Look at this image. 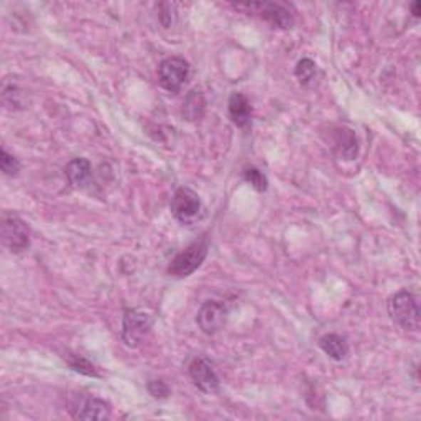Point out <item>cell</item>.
<instances>
[{"mask_svg":"<svg viewBox=\"0 0 421 421\" xmlns=\"http://www.w3.org/2000/svg\"><path fill=\"white\" fill-rule=\"evenodd\" d=\"M160 22L165 26V28H170L175 24V20H177V7H175V4H168L165 2L160 5Z\"/></svg>","mask_w":421,"mask_h":421,"instance_id":"cell-21","label":"cell"},{"mask_svg":"<svg viewBox=\"0 0 421 421\" xmlns=\"http://www.w3.org/2000/svg\"><path fill=\"white\" fill-rule=\"evenodd\" d=\"M388 314L392 321L407 331H417L420 328V306L413 293L402 290L388 300Z\"/></svg>","mask_w":421,"mask_h":421,"instance_id":"cell-1","label":"cell"},{"mask_svg":"<svg viewBox=\"0 0 421 421\" xmlns=\"http://www.w3.org/2000/svg\"><path fill=\"white\" fill-rule=\"evenodd\" d=\"M189 76V65L183 58L172 56L160 63L158 79L163 89L168 93H178Z\"/></svg>","mask_w":421,"mask_h":421,"instance_id":"cell-4","label":"cell"},{"mask_svg":"<svg viewBox=\"0 0 421 421\" xmlns=\"http://www.w3.org/2000/svg\"><path fill=\"white\" fill-rule=\"evenodd\" d=\"M227 318V308L219 301H207L201 306L198 313V321L201 331L204 334H216L219 333L224 324H226Z\"/></svg>","mask_w":421,"mask_h":421,"instance_id":"cell-8","label":"cell"},{"mask_svg":"<svg viewBox=\"0 0 421 421\" xmlns=\"http://www.w3.org/2000/svg\"><path fill=\"white\" fill-rule=\"evenodd\" d=\"M229 115L237 127H247L252 117V105L241 93H234L229 98Z\"/></svg>","mask_w":421,"mask_h":421,"instance_id":"cell-12","label":"cell"},{"mask_svg":"<svg viewBox=\"0 0 421 421\" xmlns=\"http://www.w3.org/2000/svg\"><path fill=\"white\" fill-rule=\"evenodd\" d=\"M334 150L345 160H354L359 153V142L353 130L339 129L334 133Z\"/></svg>","mask_w":421,"mask_h":421,"instance_id":"cell-13","label":"cell"},{"mask_svg":"<svg viewBox=\"0 0 421 421\" xmlns=\"http://www.w3.org/2000/svg\"><path fill=\"white\" fill-rule=\"evenodd\" d=\"M2 99L4 103L9 105V108L12 109H22L25 108L24 105V93L22 89H20L17 84L10 83V81H5L4 83V88H2Z\"/></svg>","mask_w":421,"mask_h":421,"instance_id":"cell-16","label":"cell"},{"mask_svg":"<svg viewBox=\"0 0 421 421\" xmlns=\"http://www.w3.org/2000/svg\"><path fill=\"white\" fill-rule=\"evenodd\" d=\"M204 108L206 100L202 98V94L199 90H191L183 104V115L191 122L199 120L202 114H204Z\"/></svg>","mask_w":421,"mask_h":421,"instance_id":"cell-15","label":"cell"},{"mask_svg":"<svg viewBox=\"0 0 421 421\" xmlns=\"http://www.w3.org/2000/svg\"><path fill=\"white\" fill-rule=\"evenodd\" d=\"M319 348L323 353L334 360H344L349 355V344L343 336L339 334H324L319 339Z\"/></svg>","mask_w":421,"mask_h":421,"instance_id":"cell-14","label":"cell"},{"mask_svg":"<svg viewBox=\"0 0 421 421\" xmlns=\"http://www.w3.org/2000/svg\"><path fill=\"white\" fill-rule=\"evenodd\" d=\"M207 249H209V245H207L206 237L188 245L183 252H180L177 257L172 260V264L168 266L170 275L177 276V279H184V276L194 274L201 266V264L204 262Z\"/></svg>","mask_w":421,"mask_h":421,"instance_id":"cell-2","label":"cell"},{"mask_svg":"<svg viewBox=\"0 0 421 421\" xmlns=\"http://www.w3.org/2000/svg\"><path fill=\"white\" fill-rule=\"evenodd\" d=\"M316 71H318L316 63L310 60V58H303V60L298 61L295 74H296L298 81H300L303 86H306V84L314 81V78H316Z\"/></svg>","mask_w":421,"mask_h":421,"instance_id":"cell-17","label":"cell"},{"mask_svg":"<svg viewBox=\"0 0 421 421\" xmlns=\"http://www.w3.org/2000/svg\"><path fill=\"white\" fill-rule=\"evenodd\" d=\"M189 377L196 387L204 393H212L219 388V377L212 369V365L204 357H196L189 364Z\"/></svg>","mask_w":421,"mask_h":421,"instance_id":"cell-9","label":"cell"},{"mask_svg":"<svg viewBox=\"0 0 421 421\" xmlns=\"http://www.w3.org/2000/svg\"><path fill=\"white\" fill-rule=\"evenodd\" d=\"M68 364L74 372H79V374L88 375V377H99V372L95 369V365L93 362H89L86 357L71 354L68 355Z\"/></svg>","mask_w":421,"mask_h":421,"instance_id":"cell-18","label":"cell"},{"mask_svg":"<svg viewBox=\"0 0 421 421\" xmlns=\"http://www.w3.org/2000/svg\"><path fill=\"white\" fill-rule=\"evenodd\" d=\"M71 413L76 420H105L110 417V407L98 397L79 393L71 403Z\"/></svg>","mask_w":421,"mask_h":421,"instance_id":"cell-7","label":"cell"},{"mask_svg":"<svg viewBox=\"0 0 421 421\" xmlns=\"http://www.w3.org/2000/svg\"><path fill=\"white\" fill-rule=\"evenodd\" d=\"M244 7H249L250 10H255V12L260 14V17L265 19L266 22L271 25L279 26V28H291L293 26V15L289 9H285L284 5L280 4H266V2H259V4H247Z\"/></svg>","mask_w":421,"mask_h":421,"instance_id":"cell-10","label":"cell"},{"mask_svg":"<svg viewBox=\"0 0 421 421\" xmlns=\"http://www.w3.org/2000/svg\"><path fill=\"white\" fill-rule=\"evenodd\" d=\"M244 178L247 183H250L257 191H265L266 186H269V181H266L265 175L257 168H247L244 172Z\"/></svg>","mask_w":421,"mask_h":421,"instance_id":"cell-20","label":"cell"},{"mask_svg":"<svg viewBox=\"0 0 421 421\" xmlns=\"http://www.w3.org/2000/svg\"><path fill=\"white\" fill-rule=\"evenodd\" d=\"M420 7H421L420 2H413L412 4V14L415 15V17H420Z\"/></svg>","mask_w":421,"mask_h":421,"instance_id":"cell-23","label":"cell"},{"mask_svg":"<svg viewBox=\"0 0 421 421\" xmlns=\"http://www.w3.org/2000/svg\"><path fill=\"white\" fill-rule=\"evenodd\" d=\"M172 212L181 224L191 226L202 216V202L199 196L189 188L177 189L172 198Z\"/></svg>","mask_w":421,"mask_h":421,"instance_id":"cell-3","label":"cell"},{"mask_svg":"<svg viewBox=\"0 0 421 421\" xmlns=\"http://www.w3.org/2000/svg\"><path fill=\"white\" fill-rule=\"evenodd\" d=\"M2 242L10 252L20 254L28 249L30 231L26 224L15 214H4L2 217Z\"/></svg>","mask_w":421,"mask_h":421,"instance_id":"cell-5","label":"cell"},{"mask_svg":"<svg viewBox=\"0 0 421 421\" xmlns=\"http://www.w3.org/2000/svg\"><path fill=\"white\" fill-rule=\"evenodd\" d=\"M65 173L69 184L74 188H84L93 177V167L86 158H74L66 165Z\"/></svg>","mask_w":421,"mask_h":421,"instance_id":"cell-11","label":"cell"},{"mask_svg":"<svg viewBox=\"0 0 421 421\" xmlns=\"http://www.w3.org/2000/svg\"><path fill=\"white\" fill-rule=\"evenodd\" d=\"M148 392L155 398H167L170 395V387L163 380H152L148 383Z\"/></svg>","mask_w":421,"mask_h":421,"instance_id":"cell-22","label":"cell"},{"mask_svg":"<svg viewBox=\"0 0 421 421\" xmlns=\"http://www.w3.org/2000/svg\"><path fill=\"white\" fill-rule=\"evenodd\" d=\"M152 329V318L147 313L129 310L124 314V321H122V341L129 345L135 348L147 338Z\"/></svg>","mask_w":421,"mask_h":421,"instance_id":"cell-6","label":"cell"},{"mask_svg":"<svg viewBox=\"0 0 421 421\" xmlns=\"http://www.w3.org/2000/svg\"><path fill=\"white\" fill-rule=\"evenodd\" d=\"M0 168L7 177H17L20 172V163L19 160L7 153V150L0 152Z\"/></svg>","mask_w":421,"mask_h":421,"instance_id":"cell-19","label":"cell"}]
</instances>
